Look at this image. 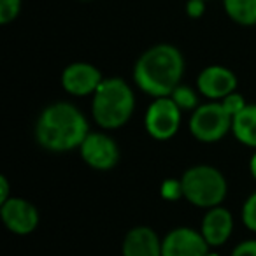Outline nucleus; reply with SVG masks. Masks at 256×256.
<instances>
[{"instance_id":"obj_27","label":"nucleus","mask_w":256,"mask_h":256,"mask_svg":"<svg viewBox=\"0 0 256 256\" xmlns=\"http://www.w3.org/2000/svg\"><path fill=\"white\" fill-rule=\"evenodd\" d=\"M204 2H209V0H204Z\"/></svg>"},{"instance_id":"obj_15","label":"nucleus","mask_w":256,"mask_h":256,"mask_svg":"<svg viewBox=\"0 0 256 256\" xmlns=\"http://www.w3.org/2000/svg\"><path fill=\"white\" fill-rule=\"evenodd\" d=\"M226 16L240 26L256 25V0H223Z\"/></svg>"},{"instance_id":"obj_3","label":"nucleus","mask_w":256,"mask_h":256,"mask_svg":"<svg viewBox=\"0 0 256 256\" xmlns=\"http://www.w3.org/2000/svg\"><path fill=\"white\" fill-rule=\"evenodd\" d=\"M136 93L123 78H104L92 95V118L102 130H118L132 120Z\"/></svg>"},{"instance_id":"obj_5","label":"nucleus","mask_w":256,"mask_h":256,"mask_svg":"<svg viewBox=\"0 0 256 256\" xmlns=\"http://www.w3.org/2000/svg\"><path fill=\"white\" fill-rule=\"evenodd\" d=\"M234 118L224 110L221 102L209 100L207 104H200L192 112L188 121V130L193 139L204 144L220 142L223 137L232 132Z\"/></svg>"},{"instance_id":"obj_13","label":"nucleus","mask_w":256,"mask_h":256,"mask_svg":"<svg viewBox=\"0 0 256 256\" xmlns=\"http://www.w3.org/2000/svg\"><path fill=\"white\" fill-rule=\"evenodd\" d=\"M121 256H162V238L146 224L130 228L121 244Z\"/></svg>"},{"instance_id":"obj_9","label":"nucleus","mask_w":256,"mask_h":256,"mask_svg":"<svg viewBox=\"0 0 256 256\" xmlns=\"http://www.w3.org/2000/svg\"><path fill=\"white\" fill-rule=\"evenodd\" d=\"M210 246L192 226H178L162 238V256H206Z\"/></svg>"},{"instance_id":"obj_1","label":"nucleus","mask_w":256,"mask_h":256,"mask_svg":"<svg viewBox=\"0 0 256 256\" xmlns=\"http://www.w3.org/2000/svg\"><path fill=\"white\" fill-rule=\"evenodd\" d=\"M90 134V123L82 110L70 102L48 104L39 112L34 128L36 140L51 153L79 150Z\"/></svg>"},{"instance_id":"obj_7","label":"nucleus","mask_w":256,"mask_h":256,"mask_svg":"<svg viewBox=\"0 0 256 256\" xmlns=\"http://www.w3.org/2000/svg\"><path fill=\"white\" fill-rule=\"evenodd\" d=\"M78 151L82 162L98 172L110 170L120 162L118 142L107 132H90Z\"/></svg>"},{"instance_id":"obj_26","label":"nucleus","mask_w":256,"mask_h":256,"mask_svg":"<svg viewBox=\"0 0 256 256\" xmlns=\"http://www.w3.org/2000/svg\"><path fill=\"white\" fill-rule=\"evenodd\" d=\"M82 2H90V0H82Z\"/></svg>"},{"instance_id":"obj_11","label":"nucleus","mask_w":256,"mask_h":256,"mask_svg":"<svg viewBox=\"0 0 256 256\" xmlns=\"http://www.w3.org/2000/svg\"><path fill=\"white\" fill-rule=\"evenodd\" d=\"M238 79L234 70L224 65H207L196 78V90L209 100H223L226 95L237 92Z\"/></svg>"},{"instance_id":"obj_8","label":"nucleus","mask_w":256,"mask_h":256,"mask_svg":"<svg viewBox=\"0 0 256 256\" xmlns=\"http://www.w3.org/2000/svg\"><path fill=\"white\" fill-rule=\"evenodd\" d=\"M2 223L14 235H30L39 226V210L30 200L22 196H11L8 202L0 204Z\"/></svg>"},{"instance_id":"obj_10","label":"nucleus","mask_w":256,"mask_h":256,"mask_svg":"<svg viewBox=\"0 0 256 256\" xmlns=\"http://www.w3.org/2000/svg\"><path fill=\"white\" fill-rule=\"evenodd\" d=\"M62 88L72 96H92L104 81L98 67L88 62H74L62 72Z\"/></svg>"},{"instance_id":"obj_18","label":"nucleus","mask_w":256,"mask_h":256,"mask_svg":"<svg viewBox=\"0 0 256 256\" xmlns=\"http://www.w3.org/2000/svg\"><path fill=\"white\" fill-rule=\"evenodd\" d=\"M160 195H162V198L167 200V202H178V200L184 198L181 179H174V178L165 179L160 186Z\"/></svg>"},{"instance_id":"obj_19","label":"nucleus","mask_w":256,"mask_h":256,"mask_svg":"<svg viewBox=\"0 0 256 256\" xmlns=\"http://www.w3.org/2000/svg\"><path fill=\"white\" fill-rule=\"evenodd\" d=\"M22 12V0H0V23L8 25Z\"/></svg>"},{"instance_id":"obj_23","label":"nucleus","mask_w":256,"mask_h":256,"mask_svg":"<svg viewBox=\"0 0 256 256\" xmlns=\"http://www.w3.org/2000/svg\"><path fill=\"white\" fill-rule=\"evenodd\" d=\"M11 184H9V179L8 176H0V204L8 202L11 198Z\"/></svg>"},{"instance_id":"obj_16","label":"nucleus","mask_w":256,"mask_h":256,"mask_svg":"<svg viewBox=\"0 0 256 256\" xmlns=\"http://www.w3.org/2000/svg\"><path fill=\"white\" fill-rule=\"evenodd\" d=\"M170 98L178 104V107L182 112H186V110L193 112V110L200 106L198 93L195 92V88H192V86H188V84H182V82L170 93Z\"/></svg>"},{"instance_id":"obj_2","label":"nucleus","mask_w":256,"mask_h":256,"mask_svg":"<svg viewBox=\"0 0 256 256\" xmlns=\"http://www.w3.org/2000/svg\"><path fill=\"white\" fill-rule=\"evenodd\" d=\"M184 56L172 44H154L134 65V82L146 95L170 96L184 76Z\"/></svg>"},{"instance_id":"obj_20","label":"nucleus","mask_w":256,"mask_h":256,"mask_svg":"<svg viewBox=\"0 0 256 256\" xmlns=\"http://www.w3.org/2000/svg\"><path fill=\"white\" fill-rule=\"evenodd\" d=\"M220 102H221V106L224 107V110H226L232 118L237 116V114L240 112V110H244L246 106H248L244 95H240L238 92L230 93V95H226L223 100H220Z\"/></svg>"},{"instance_id":"obj_21","label":"nucleus","mask_w":256,"mask_h":256,"mask_svg":"<svg viewBox=\"0 0 256 256\" xmlns=\"http://www.w3.org/2000/svg\"><path fill=\"white\" fill-rule=\"evenodd\" d=\"M230 256H256V238L242 240L234 248Z\"/></svg>"},{"instance_id":"obj_14","label":"nucleus","mask_w":256,"mask_h":256,"mask_svg":"<svg viewBox=\"0 0 256 256\" xmlns=\"http://www.w3.org/2000/svg\"><path fill=\"white\" fill-rule=\"evenodd\" d=\"M232 134L242 146L256 150V104H248L244 110L234 116Z\"/></svg>"},{"instance_id":"obj_12","label":"nucleus","mask_w":256,"mask_h":256,"mask_svg":"<svg viewBox=\"0 0 256 256\" xmlns=\"http://www.w3.org/2000/svg\"><path fill=\"white\" fill-rule=\"evenodd\" d=\"M234 232V216L223 206L207 209L206 216L200 223V234L210 246V249H218L228 242Z\"/></svg>"},{"instance_id":"obj_25","label":"nucleus","mask_w":256,"mask_h":256,"mask_svg":"<svg viewBox=\"0 0 256 256\" xmlns=\"http://www.w3.org/2000/svg\"><path fill=\"white\" fill-rule=\"evenodd\" d=\"M206 256H221V254H220V252H218V251H212V249H210V251L207 252Z\"/></svg>"},{"instance_id":"obj_17","label":"nucleus","mask_w":256,"mask_h":256,"mask_svg":"<svg viewBox=\"0 0 256 256\" xmlns=\"http://www.w3.org/2000/svg\"><path fill=\"white\" fill-rule=\"evenodd\" d=\"M240 218L244 226L249 232L256 234V192H252L251 195L246 198V202L242 204V210H240Z\"/></svg>"},{"instance_id":"obj_6","label":"nucleus","mask_w":256,"mask_h":256,"mask_svg":"<svg viewBox=\"0 0 256 256\" xmlns=\"http://www.w3.org/2000/svg\"><path fill=\"white\" fill-rule=\"evenodd\" d=\"M182 121V110L170 96H158L148 106L144 114V128L154 140H170L178 136Z\"/></svg>"},{"instance_id":"obj_24","label":"nucleus","mask_w":256,"mask_h":256,"mask_svg":"<svg viewBox=\"0 0 256 256\" xmlns=\"http://www.w3.org/2000/svg\"><path fill=\"white\" fill-rule=\"evenodd\" d=\"M249 174H251V178L256 181V150H254V153L251 154V158H249Z\"/></svg>"},{"instance_id":"obj_4","label":"nucleus","mask_w":256,"mask_h":256,"mask_svg":"<svg viewBox=\"0 0 256 256\" xmlns=\"http://www.w3.org/2000/svg\"><path fill=\"white\" fill-rule=\"evenodd\" d=\"M184 200L200 209H212L224 202L228 182L224 174L212 165H193L181 176Z\"/></svg>"},{"instance_id":"obj_22","label":"nucleus","mask_w":256,"mask_h":256,"mask_svg":"<svg viewBox=\"0 0 256 256\" xmlns=\"http://www.w3.org/2000/svg\"><path fill=\"white\" fill-rule=\"evenodd\" d=\"M186 12L190 18H200L206 12V2L204 0H188L186 2Z\"/></svg>"}]
</instances>
